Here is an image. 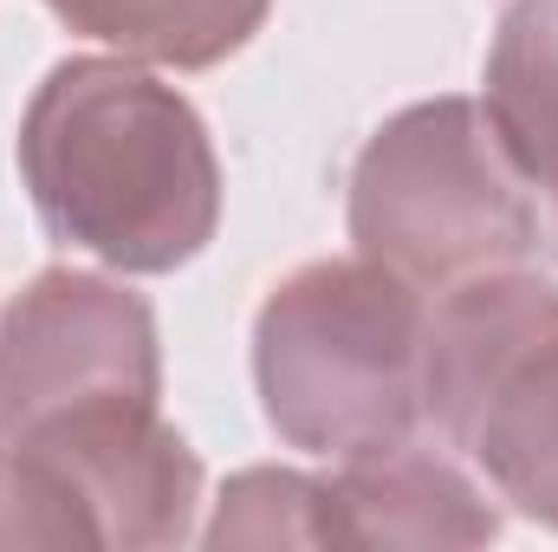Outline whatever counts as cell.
Listing matches in <instances>:
<instances>
[{"label": "cell", "mask_w": 558, "mask_h": 552, "mask_svg": "<svg viewBox=\"0 0 558 552\" xmlns=\"http://www.w3.org/2000/svg\"><path fill=\"white\" fill-rule=\"evenodd\" d=\"M46 7L72 33L169 72H208L234 59L274 13V0H46Z\"/></svg>", "instance_id": "obj_9"}, {"label": "cell", "mask_w": 558, "mask_h": 552, "mask_svg": "<svg viewBox=\"0 0 558 552\" xmlns=\"http://www.w3.org/2000/svg\"><path fill=\"white\" fill-rule=\"evenodd\" d=\"M422 286L371 254L312 261L254 319V384L286 448L351 461L422 429Z\"/></svg>", "instance_id": "obj_2"}, {"label": "cell", "mask_w": 558, "mask_h": 552, "mask_svg": "<svg viewBox=\"0 0 558 552\" xmlns=\"http://www.w3.org/2000/svg\"><path fill=\"white\" fill-rule=\"evenodd\" d=\"M338 547H487L500 540V514L487 494L422 442L377 455H351L331 475Z\"/></svg>", "instance_id": "obj_7"}, {"label": "cell", "mask_w": 558, "mask_h": 552, "mask_svg": "<svg viewBox=\"0 0 558 552\" xmlns=\"http://www.w3.org/2000/svg\"><path fill=\"white\" fill-rule=\"evenodd\" d=\"M202 461L156 404H105L7 442L0 547H182Z\"/></svg>", "instance_id": "obj_5"}, {"label": "cell", "mask_w": 558, "mask_h": 552, "mask_svg": "<svg viewBox=\"0 0 558 552\" xmlns=\"http://www.w3.org/2000/svg\"><path fill=\"white\" fill-rule=\"evenodd\" d=\"M553 215H558V208H553Z\"/></svg>", "instance_id": "obj_12"}, {"label": "cell", "mask_w": 558, "mask_h": 552, "mask_svg": "<svg viewBox=\"0 0 558 552\" xmlns=\"http://www.w3.org/2000/svg\"><path fill=\"white\" fill-rule=\"evenodd\" d=\"M422 422L461 448L487 488L558 527V286L494 267L448 286L422 332Z\"/></svg>", "instance_id": "obj_4"}, {"label": "cell", "mask_w": 558, "mask_h": 552, "mask_svg": "<svg viewBox=\"0 0 558 552\" xmlns=\"http://www.w3.org/2000/svg\"><path fill=\"white\" fill-rule=\"evenodd\" d=\"M208 547H338L331 481L299 468H247L221 488Z\"/></svg>", "instance_id": "obj_10"}, {"label": "cell", "mask_w": 558, "mask_h": 552, "mask_svg": "<svg viewBox=\"0 0 558 552\" xmlns=\"http://www.w3.org/2000/svg\"><path fill=\"white\" fill-rule=\"evenodd\" d=\"M105 404H162L156 312L124 279L46 267L0 319V435Z\"/></svg>", "instance_id": "obj_6"}, {"label": "cell", "mask_w": 558, "mask_h": 552, "mask_svg": "<svg viewBox=\"0 0 558 552\" xmlns=\"http://www.w3.org/2000/svg\"><path fill=\"white\" fill-rule=\"evenodd\" d=\"M351 241L422 292L520 267L539 248V208L487 105L428 98L384 118L351 163Z\"/></svg>", "instance_id": "obj_3"}, {"label": "cell", "mask_w": 558, "mask_h": 552, "mask_svg": "<svg viewBox=\"0 0 558 552\" xmlns=\"http://www.w3.org/2000/svg\"><path fill=\"white\" fill-rule=\"evenodd\" d=\"M0 468H7V435H0Z\"/></svg>", "instance_id": "obj_11"}, {"label": "cell", "mask_w": 558, "mask_h": 552, "mask_svg": "<svg viewBox=\"0 0 558 552\" xmlns=\"http://www.w3.org/2000/svg\"><path fill=\"white\" fill-rule=\"evenodd\" d=\"M20 182L52 241L118 274H175L221 228L195 105L131 59H65L20 118Z\"/></svg>", "instance_id": "obj_1"}, {"label": "cell", "mask_w": 558, "mask_h": 552, "mask_svg": "<svg viewBox=\"0 0 558 552\" xmlns=\"http://www.w3.org/2000/svg\"><path fill=\"white\" fill-rule=\"evenodd\" d=\"M487 118L526 189L558 208V0H513L487 46Z\"/></svg>", "instance_id": "obj_8"}]
</instances>
